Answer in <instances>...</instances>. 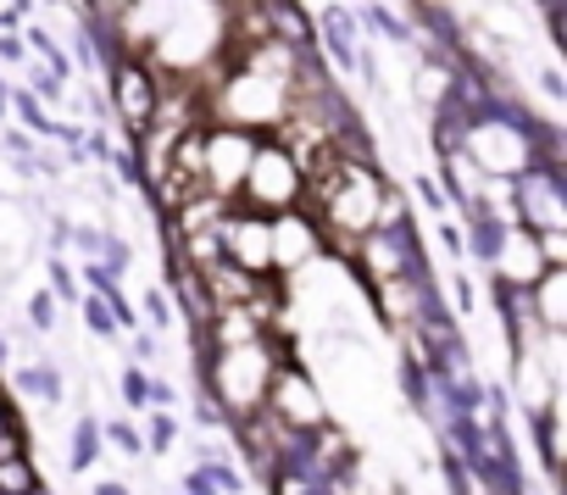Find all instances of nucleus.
<instances>
[{
    "mask_svg": "<svg viewBox=\"0 0 567 495\" xmlns=\"http://www.w3.org/2000/svg\"><path fill=\"white\" fill-rule=\"evenodd\" d=\"M173 440H178V423L167 412H156L151 429H145V451H173Z\"/></svg>",
    "mask_w": 567,
    "mask_h": 495,
    "instance_id": "1a4fd4ad",
    "label": "nucleus"
},
{
    "mask_svg": "<svg viewBox=\"0 0 567 495\" xmlns=\"http://www.w3.org/2000/svg\"><path fill=\"white\" fill-rule=\"evenodd\" d=\"M101 239H106L101 228H68V245H79L84 262H90V257H101Z\"/></svg>",
    "mask_w": 567,
    "mask_h": 495,
    "instance_id": "dca6fc26",
    "label": "nucleus"
},
{
    "mask_svg": "<svg viewBox=\"0 0 567 495\" xmlns=\"http://www.w3.org/2000/svg\"><path fill=\"white\" fill-rule=\"evenodd\" d=\"M34 467H29V456L18 451V456H7L0 462V495H34Z\"/></svg>",
    "mask_w": 567,
    "mask_h": 495,
    "instance_id": "423d86ee",
    "label": "nucleus"
},
{
    "mask_svg": "<svg viewBox=\"0 0 567 495\" xmlns=\"http://www.w3.org/2000/svg\"><path fill=\"white\" fill-rule=\"evenodd\" d=\"M184 495H223V489L212 484V473H206V467H195V473L184 478Z\"/></svg>",
    "mask_w": 567,
    "mask_h": 495,
    "instance_id": "4be33fe9",
    "label": "nucleus"
},
{
    "mask_svg": "<svg viewBox=\"0 0 567 495\" xmlns=\"http://www.w3.org/2000/svg\"><path fill=\"white\" fill-rule=\"evenodd\" d=\"M12 362V346H7V334H0V368H7Z\"/></svg>",
    "mask_w": 567,
    "mask_h": 495,
    "instance_id": "bb28decb",
    "label": "nucleus"
},
{
    "mask_svg": "<svg viewBox=\"0 0 567 495\" xmlns=\"http://www.w3.org/2000/svg\"><path fill=\"white\" fill-rule=\"evenodd\" d=\"M95 495H128V484H117V478H101V484H95Z\"/></svg>",
    "mask_w": 567,
    "mask_h": 495,
    "instance_id": "a878e982",
    "label": "nucleus"
},
{
    "mask_svg": "<svg viewBox=\"0 0 567 495\" xmlns=\"http://www.w3.org/2000/svg\"><path fill=\"white\" fill-rule=\"evenodd\" d=\"M18 112H23V123H29L34 134H56V123H51V117H45V112H40L29 95H18Z\"/></svg>",
    "mask_w": 567,
    "mask_h": 495,
    "instance_id": "f3484780",
    "label": "nucleus"
},
{
    "mask_svg": "<svg viewBox=\"0 0 567 495\" xmlns=\"http://www.w3.org/2000/svg\"><path fill=\"white\" fill-rule=\"evenodd\" d=\"M323 29H329V51H334V62H340V68H357V23L334 7V12L323 18Z\"/></svg>",
    "mask_w": 567,
    "mask_h": 495,
    "instance_id": "39448f33",
    "label": "nucleus"
},
{
    "mask_svg": "<svg viewBox=\"0 0 567 495\" xmlns=\"http://www.w3.org/2000/svg\"><path fill=\"white\" fill-rule=\"evenodd\" d=\"M0 112H7V95H0Z\"/></svg>",
    "mask_w": 567,
    "mask_h": 495,
    "instance_id": "cd10ccee",
    "label": "nucleus"
},
{
    "mask_svg": "<svg viewBox=\"0 0 567 495\" xmlns=\"http://www.w3.org/2000/svg\"><path fill=\"white\" fill-rule=\"evenodd\" d=\"M117 112H123L128 128H145V123H151L156 90H151V79H145L140 68H117Z\"/></svg>",
    "mask_w": 567,
    "mask_h": 495,
    "instance_id": "f257e3e1",
    "label": "nucleus"
},
{
    "mask_svg": "<svg viewBox=\"0 0 567 495\" xmlns=\"http://www.w3.org/2000/svg\"><path fill=\"white\" fill-rule=\"evenodd\" d=\"M101 445H117L123 456H140V451H145V434H140L134 423L117 417V423H101Z\"/></svg>",
    "mask_w": 567,
    "mask_h": 495,
    "instance_id": "0eeeda50",
    "label": "nucleus"
},
{
    "mask_svg": "<svg viewBox=\"0 0 567 495\" xmlns=\"http://www.w3.org/2000/svg\"><path fill=\"white\" fill-rule=\"evenodd\" d=\"M401 379H406V401L412 406H429V373L417 362H401Z\"/></svg>",
    "mask_w": 567,
    "mask_h": 495,
    "instance_id": "f8f14e48",
    "label": "nucleus"
},
{
    "mask_svg": "<svg viewBox=\"0 0 567 495\" xmlns=\"http://www.w3.org/2000/svg\"><path fill=\"white\" fill-rule=\"evenodd\" d=\"M278 29H284V40H301V45L312 40V34H307V18H296L290 7H278Z\"/></svg>",
    "mask_w": 567,
    "mask_h": 495,
    "instance_id": "aec40b11",
    "label": "nucleus"
},
{
    "mask_svg": "<svg viewBox=\"0 0 567 495\" xmlns=\"http://www.w3.org/2000/svg\"><path fill=\"white\" fill-rule=\"evenodd\" d=\"M417 195H423V206H429V212H451V195H445L434 178H417Z\"/></svg>",
    "mask_w": 567,
    "mask_h": 495,
    "instance_id": "412c9836",
    "label": "nucleus"
},
{
    "mask_svg": "<svg viewBox=\"0 0 567 495\" xmlns=\"http://www.w3.org/2000/svg\"><path fill=\"white\" fill-rule=\"evenodd\" d=\"M95 456H101V417H79L73 423V445H68V467L73 473H84V467H95Z\"/></svg>",
    "mask_w": 567,
    "mask_h": 495,
    "instance_id": "20e7f679",
    "label": "nucleus"
},
{
    "mask_svg": "<svg viewBox=\"0 0 567 495\" xmlns=\"http://www.w3.org/2000/svg\"><path fill=\"white\" fill-rule=\"evenodd\" d=\"M101 268H106L112 279H117V274H128V245H123L117 234H106V239H101Z\"/></svg>",
    "mask_w": 567,
    "mask_h": 495,
    "instance_id": "9d476101",
    "label": "nucleus"
},
{
    "mask_svg": "<svg viewBox=\"0 0 567 495\" xmlns=\"http://www.w3.org/2000/svg\"><path fill=\"white\" fill-rule=\"evenodd\" d=\"M467 245L478 251V262H501L506 251V223L484 200H467Z\"/></svg>",
    "mask_w": 567,
    "mask_h": 495,
    "instance_id": "f03ea898",
    "label": "nucleus"
},
{
    "mask_svg": "<svg viewBox=\"0 0 567 495\" xmlns=\"http://www.w3.org/2000/svg\"><path fill=\"white\" fill-rule=\"evenodd\" d=\"M12 384H18L23 395L45 401V406H62V395H68V384H62V373H56L51 362H29V368H12Z\"/></svg>",
    "mask_w": 567,
    "mask_h": 495,
    "instance_id": "7ed1b4c3",
    "label": "nucleus"
},
{
    "mask_svg": "<svg viewBox=\"0 0 567 495\" xmlns=\"http://www.w3.org/2000/svg\"><path fill=\"white\" fill-rule=\"evenodd\" d=\"M29 323H34L40 334H51V329H56V296H34V301H29Z\"/></svg>",
    "mask_w": 567,
    "mask_h": 495,
    "instance_id": "4468645a",
    "label": "nucleus"
},
{
    "mask_svg": "<svg viewBox=\"0 0 567 495\" xmlns=\"http://www.w3.org/2000/svg\"><path fill=\"white\" fill-rule=\"evenodd\" d=\"M445 484H451V495H473V478H467V462H462L456 451H445Z\"/></svg>",
    "mask_w": 567,
    "mask_h": 495,
    "instance_id": "2eb2a0df",
    "label": "nucleus"
},
{
    "mask_svg": "<svg viewBox=\"0 0 567 495\" xmlns=\"http://www.w3.org/2000/svg\"><path fill=\"white\" fill-rule=\"evenodd\" d=\"M456 307H462V312H473V307H478V301H473V285H467V279H456Z\"/></svg>",
    "mask_w": 567,
    "mask_h": 495,
    "instance_id": "393cba45",
    "label": "nucleus"
},
{
    "mask_svg": "<svg viewBox=\"0 0 567 495\" xmlns=\"http://www.w3.org/2000/svg\"><path fill=\"white\" fill-rule=\"evenodd\" d=\"M145 318H151L156 329H167V323H173V301H167L162 290H151V296H145Z\"/></svg>",
    "mask_w": 567,
    "mask_h": 495,
    "instance_id": "a211bd4d",
    "label": "nucleus"
},
{
    "mask_svg": "<svg viewBox=\"0 0 567 495\" xmlns=\"http://www.w3.org/2000/svg\"><path fill=\"white\" fill-rule=\"evenodd\" d=\"M79 307H84V323H90L101 340H112V334H117V318H112V307H106L101 296H79Z\"/></svg>",
    "mask_w": 567,
    "mask_h": 495,
    "instance_id": "6e6552de",
    "label": "nucleus"
},
{
    "mask_svg": "<svg viewBox=\"0 0 567 495\" xmlns=\"http://www.w3.org/2000/svg\"><path fill=\"white\" fill-rule=\"evenodd\" d=\"M539 451H545V467L561 462V456H556V417H550V412H539Z\"/></svg>",
    "mask_w": 567,
    "mask_h": 495,
    "instance_id": "6ab92c4d",
    "label": "nucleus"
},
{
    "mask_svg": "<svg viewBox=\"0 0 567 495\" xmlns=\"http://www.w3.org/2000/svg\"><path fill=\"white\" fill-rule=\"evenodd\" d=\"M145 401H156V406H173V384H156V379H151V390H145Z\"/></svg>",
    "mask_w": 567,
    "mask_h": 495,
    "instance_id": "b1692460",
    "label": "nucleus"
},
{
    "mask_svg": "<svg viewBox=\"0 0 567 495\" xmlns=\"http://www.w3.org/2000/svg\"><path fill=\"white\" fill-rule=\"evenodd\" d=\"M145 390H151V373L134 362V368H123V401L128 406H145Z\"/></svg>",
    "mask_w": 567,
    "mask_h": 495,
    "instance_id": "ddd939ff",
    "label": "nucleus"
},
{
    "mask_svg": "<svg viewBox=\"0 0 567 495\" xmlns=\"http://www.w3.org/2000/svg\"><path fill=\"white\" fill-rule=\"evenodd\" d=\"M51 290H56V301H73L79 307V285H73V268L62 257H51Z\"/></svg>",
    "mask_w": 567,
    "mask_h": 495,
    "instance_id": "9b49d317",
    "label": "nucleus"
},
{
    "mask_svg": "<svg viewBox=\"0 0 567 495\" xmlns=\"http://www.w3.org/2000/svg\"><path fill=\"white\" fill-rule=\"evenodd\" d=\"M156 351H162V346H156V334H140V340H134V357H140V362H151Z\"/></svg>",
    "mask_w": 567,
    "mask_h": 495,
    "instance_id": "5701e85b",
    "label": "nucleus"
}]
</instances>
